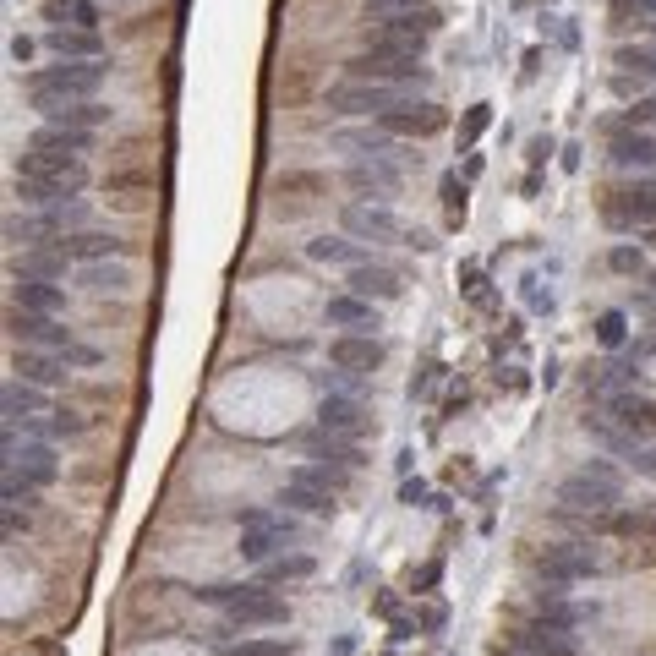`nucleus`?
I'll use <instances>...</instances> for the list:
<instances>
[{"label": "nucleus", "mask_w": 656, "mask_h": 656, "mask_svg": "<svg viewBox=\"0 0 656 656\" xmlns=\"http://www.w3.org/2000/svg\"><path fill=\"white\" fill-rule=\"evenodd\" d=\"M88 186V159L77 154H44V148H28L17 159V197L33 208H61Z\"/></svg>", "instance_id": "f257e3e1"}, {"label": "nucleus", "mask_w": 656, "mask_h": 656, "mask_svg": "<svg viewBox=\"0 0 656 656\" xmlns=\"http://www.w3.org/2000/svg\"><path fill=\"white\" fill-rule=\"evenodd\" d=\"M104 72L110 66L99 61H61V66H39V72H28V99L33 110H61V104H77V99H93V93L104 88Z\"/></svg>", "instance_id": "f03ea898"}, {"label": "nucleus", "mask_w": 656, "mask_h": 656, "mask_svg": "<svg viewBox=\"0 0 656 656\" xmlns=\"http://www.w3.org/2000/svg\"><path fill=\"white\" fill-rule=\"evenodd\" d=\"M55 471H61V465H55L50 443H39V438L17 443V432L6 427V482H0V498L6 503H33V492L50 487Z\"/></svg>", "instance_id": "7ed1b4c3"}, {"label": "nucleus", "mask_w": 656, "mask_h": 656, "mask_svg": "<svg viewBox=\"0 0 656 656\" xmlns=\"http://www.w3.org/2000/svg\"><path fill=\"white\" fill-rule=\"evenodd\" d=\"M208 602L225 607L230 624H257V629H274V624H290V602L285 596H274L268 585H208Z\"/></svg>", "instance_id": "20e7f679"}, {"label": "nucleus", "mask_w": 656, "mask_h": 656, "mask_svg": "<svg viewBox=\"0 0 656 656\" xmlns=\"http://www.w3.org/2000/svg\"><path fill=\"white\" fill-rule=\"evenodd\" d=\"M558 503H564L569 514H613L618 503H624V482H618L613 465L591 460L585 471L564 476V487H558Z\"/></svg>", "instance_id": "39448f33"}, {"label": "nucleus", "mask_w": 656, "mask_h": 656, "mask_svg": "<svg viewBox=\"0 0 656 656\" xmlns=\"http://www.w3.org/2000/svg\"><path fill=\"white\" fill-rule=\"evenodd\" d=\"M345 77H356V82H389V88H410V82H427V66H421V55L400 50V44H367L361 55H350Z\"/></svg>", "instance_id": "423d86ee"}, {"label": "nucleus", "mask_w": 656, "mask_h": 656, "mask_svg": "<svg viewBox=\"0 0 656 656\" xmlns=\"http://www.w3.org/2000/svg\"><path fill=\"white\" fill-rule=\"evenodd\" d=\"M438 33V11L432 6H410V11H389V17H372L367 44H400V50L421 55Z\"/></svg>", "instance_id": "0eeeda50"}, {"label": "nucleus", "mask_w": 656, "mask_h": 656, "mask_svg": "<svg viewBox=\"0 0 656 656\" xmlns=\"http://www.w3.org/2000/svg\"><path fill=\"white\" fill-rule=\"evenodd\" d=\"M405 99V88H389V82H356V77H345V82H334L328 88V110L334 115H389V110H400Z\"/></svg>", "instance_id": "6e6552de"}, {"label": "nucleus", "mask_w": 656, "mask_h": 656, "mask_svg": "<svg viewBox=\"0 0 656 656\" xmlns=\"http://www.w3.org/2000/svg\"><path fill=\"white\" fill-rule=\"evenodd\" d=\"M296 536H301V525L290 520V514H268V509L241 514V558H252V564H268V558L285 542H296Z\"/></svg>", "instance_id": "1a4fd4ad"}, {"label": "nucleus", "mask_w": 656, "mask_h": 656, "mask_svg": "<svg viewBox=\"0 0 656 656\" xmlns=\"http://www.w3.org/2000/svg\"><path fill=\"white\" fill-rule=\"evenodd\" d=\"M6 328H11V339L17 345H28V350H61V356H72L77 350V339H72V328H61L55 318H44V312H11L6 318Z\"/></svg>", "instance_id": "9d476101"}, {"label": "nucleus", "mask_w": 656, "mask_h": 656, "mask_svg": "<svg viewBox=\"0 0 656 656\" xmlns=\"http://www.w3.org/2000/svg\"><path fill=\"white\" fill-rule=\"evenodd\" d=\"M607 230H651L656 225V186L640 181V186H624L613 192V203L602 208Z\"/></svg>", "instance_id": "9b49d317"}, {"label": "nucleus", "mask_w": 656, "mask_h": 656, "mask_svg": "<svg viewBox=\"0 0 656 656\" xmlns=\"http://www.w3.org/2000/svg\"><path fill=\"white\" fill-rule=\"evenodd\" d=\"M602 569V558L591 553V547H547L542 558H536V574H542L547 585H574V580H591V574Z\"/></svg>", "instance_id": "f8f14e48"}, {"label": "nucleus", "mask_w": 656, "mask_h": 656, "mask_svg": "<svg viewBox=\"0 0 656 656\" xmlns=\"http://www.w3.org/2000/svg\"><path fill=\"white\" fill-rule=\"evenodd\" d=\"M383 339H372V334H339L334 345H328V361H334L339 372H356V378H367V372H378L383 367Z\"/></svg>", "instance_id": "ddd939ff"}, {"label": "nucleus", "mask_w": 656, "mask_h": 656, "mask_svg": "<svg viewBox=\"0 0 656 656\" xmlns=\"http://www.w3.org/2000/svg\"><path fill=\"white\" fill-rule=\"evenodd\" d=\"M318 427L323 432H339V438H361V432L372 427V416H367V405H361L356 394H323Z\"/></svg>", "instance_id": "4468645a"}, {"label": "nucleus", "mask_w": 656, "mask_h": 656, "mask_svg": "<svg viewBox=\"0 0 656 656\" xmlns=\"http://www.w3.org/2000/svg\"><path fill=\"white\" fill-rule=\"evenodd\" d=\"M345 230L356 241H400L405 236V225L383 203H350L345 208Z\"/></svg>", "instance_id": "2eb2a0df"}, {"label": "nucleus", "mask_w": 656, "mask_h": 656, "mask_svg": "<svg viewBox=\"0 0 656 656\" xmlns=\"http://www.w3.org/2000/svg\"><path fill=\"white\" fill-rule=\"evenodd\" d=\"M607 416H613L629 438H651V432H656V400H651V394L618 389L613 400H607Z\"/></svg>", "instance_id": "dca6fc26"}, {"label": "nucleus", "mask_w": 656, "mask_h": 656, "mask_svg": "<svg viewBox=\"0 0 656 656\" xmlns=\"http://www.w3.org/2000/svg\"><path fill=\"white\" fill-rule=\"evenodd\" d=\"M72 263H110V257H126V241L121 236H110V230H72V236H61L55 241Z\"/></svg>", "instance_id": "f3484780"}, {"label": "nucleus", "mask_w": 656, "mask_h": 656, "mask_svg": "<svg viewBox=\"0 0 656 656\" xmlns=\"http://www.w3.org/2000/svg\"><path fill=\"white\" fill-rule=\"evenodd\" d=\"M323 318L334 323V328H345V334H372V328H378V301L345 290V296H328L323 301Z\"/></svg>", "instance_id": "a211bd4d"}, {"label": "nucleus", "mask_w": 656, "mask_h": 656, "mask_svg": "<svg viewBox=\"0 0 656 656\" xmlns=\"http://www.w3.org/2000/svg\"><path fill=\"white\" fill-rule=\"evenodd\" d=\"M279 503L296 509V514H328L334 509V487H323L312 471H296L285 487H279Z\"/></svg>", "instance_id": "6ab92c4d"}, {"label": "nucleus", "mask_w": 656, "mask_h": 656, "mask_svg": "<svg viewBox=\"0 0 656 656\" xmlns=\"http://www.w3.org/2000/svg\"><path fill=\"white\" fill-rule=\"evenodd\" d=\"M378 126L389 137H432V132H443V110L438 104H400V110H389Z\"/></svg>", "instance_id": "aec40b11"}, {"label": "nucleus", "mask_w": 656, "mask_h": 656, "mask_svg": "<svg viewBox=\"0 0 656 656\" xmlns=\"http://www.w3.org/2000/svg\"><path fill=\"white\" fill-rule=\"evenodd\" d=\"M607 159H613L618 170H651L656 164V137L635 132V126H618L613 143H607Z\"/></svg>", "instance_id": "412c9836"}, {"label": "nucleus", "mask_w": 656, "mask_h": 656, "mask_svg": "<svg viewBox=\"0 0 656 656\" xmlns=\"http://www.w3.org/2000/svg\"><path fill=\"white\" fill-rule=\"evenodd\" d=\"M345 290H356V296H367V301H400L405 279L394 274V268H383V263H361V268H350Z\"/></svg>", "instance_id": "4be33fe9"}, {"label": "nucleus", "mask_w": 656, "mask_h": 656, "mask_svg": "<svg viewBox=\"0 0 656 656\" xmlns=\"http://www.w3.org/2000/svg\"><path fill=\"white\" fill-rule=\"evenodd\" d=\"M11 372L28 383H39V389H55V383H66V356L61 350H17V361H11Z\"/></svg>", "instance_id": "5701e85b"}, {"label": "nucleus", "mask_w": 656, "mask_h": 656, "mask_svg": "<svg viewBox=\"0 0 656 656\" xmlns=\"http://www.w3.org/2000/svg\"><path fill=\"white\" fill-rule=\"evenodd\" d=\"M44 389L39 383H28V378H11L6 389H0V416H6V427H22L28 416H44Z\"/></svg>", "instance_id": "b1692460"}, {"label": "nucleus", "mask_w": 656, "mask_h": 656, "mask_svg": "<svg viewBox=\"0 0 656 656\" xmlns=\"http://www.w3.org/2000/svg\"><path fill=\"white\" fill-rule=\"evenodd\" d=\"M44 50L61 55V61H99L104 44H99V33H88V28H50L44 33Z\"/></svg>", "instance_id": "393cba45"}, {"label": "nucleus", "mask_w": 656, "mask_h": 656, "mask_svg": "<svg viewBox=\"0 0 656 656\" xmlns=\"http://www.w3.org/2000/svg\"><path fill=\"white\" fill-rule=\"evenodd\" d=\"M28 148H44V154H77V159H88L93 154V132H82V126H55V121H44L39 132H33V143Z\"/></svg>", "instance_id": "a878e982"}, {"label": "nucleus", "mask_w": 656, "mask_h": 656, "mask_svg": "<svg viewBox=\"0 0 656 656\" xmlns=\"http://www.w3.org/2000/svg\"><path fill=\"white\" fill-rule=\"evenodd\" d=\"M66 263L72 257L61 246H28V252L11 263V279H66Z\"/></svg>", "instance_id": "bb28decb"}, {"label": "nucleus", "mask_w": 656, "mask_h": 656, "mask_svg": "<svg viewBox=\"0 0 656 656\" xmlns=\"http://www.w3.org/2000/svg\"><path fill=\"white\" fill-rule=\"evenodd\" d=\"M307 454H312V460H323V471H339V476L361 465L356 438H339V432H318V438L307 443Z\"/></svg>", "instance_id": "cd10ccee"}, {"label": "nucleus", "mask_w": 656, "mask_h": 656, "mask_svg": "<svg viewBox=\"0 0 656 656\" xmlns=\"http://www.w3.org/2000/svg\"><path fill=\"white\" fill-rule=\"evenodd\" d=\"M17 307L55 318V312H66V290L55 285V279H17Z\"/></svg>", "instance_id": "c85d7f7f"}, {"label": "nucleus", "mask_w": 656, "mask_h": 656, "mask_svg": "<svg viewBox=\"0 0 656 656\" xmlns=\"http://www.w3.org/2000/svg\"><path fill=\"white\" fill-rule=\"evenodd\" d=\"M307 257H318V263H345V268L372 263L367 241H356V236H318V241H307Z\"/></svg>", "instance_id": "c756f323"}, {"label": "nucleus", "mask_w": 656, "mask_h": 656, "mask_svg": "<svg viewBox=\"0 0 656 656\" xmlns=\"http://www.w3.org/2000/svg\"><path fill=\"white\" fill-rule=\"evenodd\" d=\"M520 651H542V656H574V635L564 624H547V618H536L531 629H525Z\"/></svg>", "instance_id": "7c9ffc66"}, {"label": "nucleus", "mask_w": 656, "mask_h": 656, "mask_svg": "<svg viewBox=\"0 0 656 656\" xmlns=\"http://www.w3.org/2000/svg\"><path fill=\"white\" fill-rule=\"evenodd\" d=\"M44 22H55V28H88V33H99V6H93V0H50V6H44Z\"/></svg>", "instance_id": "2f4dec72"}, {"label": "nucleus", "mask_w": 656, "mask_h": 656, "mask_svg": "<svg viewBox=\"0 0 656 656\" xmlns=\"http://www.w3.org/2000/svg\"><path fill=\"white\" fill-rule=\"evenodd\" d=\"M44 121H55V126H82V132H99V126L110 121V110H104V104H93V99H77V104H61V110H50Z\"/></svg>", "instance_id": "473e14b6"}, {"label": "nucleus", "mask_w": 656, "mask_h": 656, "mask_svg": "<svg viewBox=\"0 0 656 656\" xmlns=\"http://www.w3.org/2000/svg\"><path fill=\"white\" fill-rule=\"evenodd\" d=\"M618 77H656V50L651 44H624V50L613 55Z\"/></svg>", "instance_id": "72a5a7b5"}, {"label": "nucleus", "mask_w": 656, "mask_h": 656, "mask_svg": "<svg viewBox=\"0 0 656 656\" xmlns=\"http://www.w3.org/2000/svg\"><path fill=\"white\" fill-rule=\"evenodd\" d=\"M307 574H312V558H268V564H263V580H268V585L307 580Z\"/></svg>", "instance_id": "f704fd0d"}, {"label": "nucleus", "mask_w": 656, "mask_h": 656, "mask_svg": "<svg viewBox=\"0 0 656 656\" xmlns=\"http://www.w3.org/2000/svg\"><path fill=\"white\" fill-rule=\"evenodd\" d=\"M82 285H88V290H121V285H126V268L88 263V268H82Z\"/></svg>", "instance_id": "c9c22d12"}, {"label": "nucleus", "mask_w": 656, "mask_h": 656, "mask_svg": "<svg viewBox=\"0 0 656 656\" xmlns=\"http://www.w3.org/2000/svg\"><path fill=\"white\" fill-rule=\"evenodd\" d=\"M225 656H296V646H285V640H236V646H225Z\"/></svg>", "instance_id": "e433bc0d"}, {"label": "nucleus", "mask_w": 656, "mask_h": 656, "mask_svg": "<svg viewBox=\"0 0 656 656\" xmlns=\"http://www.w3.org/2000/svg\"><path fill=\"white\" fill-rule=\"evenodd\" d=\"M624 334H629V318H624V312H602V318H596V339H602L607 350L624 345Z\"/></svg>", "instance_id": "4c0bfd02"}, {"label": "nucleus", "mask_w": 656, "mask_h": 656, "mask_svg": "<svg viewBox=\"0 0 656 656\" xmlns=\"http://www.w3.org/2000/svg\"><path fill=\"white\" fill-rule=\"evenodd\" d=\"M350 181L356 186H378V192H394V170H383V164H356V170H350Z\"/></svg>", "instance_id": "58836bf2"}, {"label": "nucleus", "mask_w": 656, "mask_h": 656, "mask_svg": "<svg viewBox=\"0 0 656 656\" xmlns=\"http://www.w3.org/2000/svg\"><path fill=\"white\" fill-rule=\"evenodd\" d=\"M487 126H492V104H471V110H465V126H460V143H476Z\"/></svg>", "instance_id": "ea45409f"}, {"label": "nucleus", "mask_w": 656, "mask_h": 656, "mask_svg": "<svg viewBox=\"0 0 656 656\" xmlns=\"http://www.w3.org/2000/svg\"><path fill=\"white\" fill-rule=\"evenodd\" d=\"M607 268H613V274H640L646 257H640V246H613V252H607Z\"/></svg>", "instance_id": "a19ab883"}, {"label": "nucleus", "mask_w": 656, "mask_h": 656, "mask_svg": "<svg viewBox=\"0 0 656 656\" xmlns=\"http://www.w3.org/2000/svg\"><path fill=\"white\" fill-rule=\"evenodd\" d=\"M443 208H449L454 225L465 219V186H460V175H443Z\"/></svg>", "instance_id": "79ce46f5"}, {"label": "nucleus", "mask_w": 656, "mask_h": 656, "mask_svg": "<svg viewBox=\"0 0 656 656\" xmlns=\"http://www.w3.org/2000/svg\"><path fill=\"white\" fill-rule=\"evenodd\" d=\"M624 126H635V132H651L656 126V99H635L624 110Z\"/></svg>", "instance_id": "37998d69"}, {"label": "nucleus", "mask_w": 656, "mask_h": 656, "mask_svg": "<svg viewBox=\"0 0 656 656\" xmlns=\"http://www.w3.org/2000/svg\"><path fill=\"white\" fill-rule=\"evenodd\" d=\"M629 465H635L640 476H656V449H646V443H640V449L629 454Z\"/></svg>", "instance_id": "c03bdc74"}, {"label": "nucleus", "mask_w": 656, "mask_h": 656, "mask_svg": "<svg viewBox=\"0 0 656 656\" xmlns=\"http://www.w3.org/2000/svg\"><path fill=\"white\" fill-rule=\"evenodd\" d=\"M613 531H656V520H646V514H618Z\"/></svg>", "instance_id": "a18cd8bd"}, {"label": "nucleus", "mask_w": 656, "mask_h": 656, "mask_svg": "<svg viewBox=\"0 0 656 656\" xmlns=\"http://www.w3.org/2000/svg\"><path fill=\"white\" fill-rule=\"evenodd\" d=\"M421 6V0H367V11H378V17H389V11H410Z\"/></svg>", "instance_id": "49530a36"}, {"label": "nucleus", "mask_w": 656, "mask_h": 656, "mask_svg": "<svg viewBox=\"0 0 656 656\" xmlns=\"http://www.w3.org/2000/svg\"><path fill=\"white\" fill-rule=\"evenodd\" d=\"M405 246H416V252H432V236H427V230H405Z\"/></svg>", "instance_id": "de8ad7c7"}, {"label": "nucleus", "mask_w": 656, "mask_h": 656, "mask_svg": "<svg viewBox=\"0 0 656 656\" xmlns=\"http://www.w3.org/2000/svg\"><path fill=\"white\" fill-rule=\"evenodd\" d=\"M400 498H405V503H421V498H427V487H421V482H405Z\"/></svg>", "instance_id": "09e8293b"}, {"label": "nucleus", "mask_w": 656, "mask_h": 656, "mask_svg": "<svg viewBox=\"0 0 656 656\" xmlns=\"http://www.w3.org/2000/svg\"><path fill=\"white\" fill-rule=\"evenodd\" d=\"M33 55V39H11V61H28Z\"/></svg>", "instance_id": "8fccbe9b"}, {"label": "nucleus", "mask_w": 656, "mask_h": 656, "mask_svg": "<svg viewBox=\"0 0 656 656\" xmlns=\"http://www.w3.org/2000/svg\"><path fill=\"white\" fill-rule=\"evenodd\" d=\"M547 154H553V143H547V137H536V143H531V164H542Z\"/></svg>", "instance_id": "3c124183"}, {"label": "nucleus", "mask_w": 656, "mask_h": 656, "mask_svg": "<svg viewBox=\"0 0 656 656\" xmlns=\"http://www.w3.org/2000/svg\"><path fill=\"white\" fill-rule=\"evenodd\" d=\"M514 656H542V651H514Z\"/></svg>", "instance_id": "603ef678"}, {"label": "nucleus", "mask_w": 656, "mask_h": 656, "mask_svg": "<svg viewBox=\"0 0 656 656\" xmlns=\"http://www.w3.org/2000/svg\"><path fill=\"white\" fill-rule=\"evenodd\" d=\"M651 241H656V225H651Z\"/></svg>", "instance_id": "864d4df0"}, {"label": "nucleus", "mask_w": 656, "mask_h": 656, "mask_svg": "<svg viewBox=\"0 0 656 656\" xmlns=\"http://www.w3.org/2000/svg\"><path fill=\"white\" fill-rule=\"evenodd\" d=\"M651 290H656V274H651Z\"/></svg>", "instance_id": "5fc2aeb1"}]
</instances>
